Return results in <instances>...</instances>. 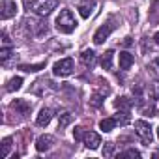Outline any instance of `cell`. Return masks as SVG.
Wrapping results in <instances>:
<instances>
[{
  "mask_svg": "<svg viewBox=\"0 0 159 159\" xmlns=\"http://www.w3.org/2000/svg\"><path fill=\"white\" fill-rule=\"evenodd\" d=\"M45 67V64L41 62V64H21L19 66V69H23V71H39V69H43Z\"/></svg>",
  "mask_w": 159,
  "mask_h": 159,
  "instance_id": "ffe728a7",
  "label": "cell"
},
{
  "mask_svg": "<svg viewBox=\"0 0 159 159\" xmlns=\"http://www.w3.org/2000/svg\"><path fill=\"white\" fill-rule=\"evenodd\" d=\"M135 133H137V137L142 140V144H146V146L152 144L153 135H152V127H150L148 122H144V120H137V122H135Z\"/></svg>",
  "mask_w": 159,
  "mask_h": 159,
  "instance_id": "3957f363",
  "label": "cell"
},
{
  "mask_svg": "<svg viewBox=\"0 0 159 159\" xmlns=\"http://www.w3.org/2000/svg\"><path fill=\"white\" fill-rule=\"evenodd\" d=\"M150 69H153V71L159 75V58H157V60H153V62L150 64Z\"/></svg>",
  "mask_w": 159,
  "mask_h": 159,
  "instance_id": "f1b7e54d",
  "label": "cell"
},
{
  "mask_svg": "<svg viewBox=\"0 0 159 159\" xmlns=\"http://www.w3.org/2000/svg\"><path fill=\"white\" fill-rule=\"evenodd\" d=\"M71 122H73V114H69V112H64V114H60V118H58V129H64V127H67Z\"/></svg>",
  "mask_w": 159,
  "mask_h": 159,
  "instance_id": "e0dca14e",
  "label": "cell"
},
{
  "mask_svg": "<svg viewBox=\"0 0 159 159\" xmlns=\"http://www.w3.org/2000/svg\"><path fill=\"white\" fill-rule=\"evenodd\" d=\"M21 86H23V79H21V77H13L11 81L8 83L6 90H8V92H15V90H19Z\"/></svg>",
  "mask_w": 159,
  "mask_h": 159,
  "instance_id": "ac0fdd59",
  "label": "cell"
},
{
  "mask_svg": "<svg viewBox=\"0 0 159 159\" xmlns=\"http://www.w3.org/2000/svg\"><path fill=\"white\" fill-rule=\"evenodd\" d=\"M10 150H11V139L6 137V139L2 140V153H0V155H2V157H8V155H10Z\"/></svg>",
  "mask_w": 159,
  "mask_h": 159,
  "instance_id": "44dd1931",
  "label": "cell"
},
{
  "mask_svg": "<svg viewBox=\"0 0 159 159\" xmlns=\"http://www.w3.org/2000/svg\"><path fill=\"white\" fill-rule=\"evenodd\" d=\"M17 13V2L15 0H4L2 2V8H0V19H11L15 17Z\"/></svg>",
  "mask_w": 159,
  "mask_h": 159,
  "instance_id": "5b68a950",
  "label": "cell"
},
{
  "mask_svg": "<svg viewBox=\"0 0 159 159\" xmlns=\"http://www.w3.org/2000/svg\"><path fill=\"white\" fill-rule=\"evenodd\" d=\"M51 118H52V111L51 109H41L39 114H38V118H36V124L39 127H45V125H49Z\"/></svg>",
  "mask_w": 159,
  "mask_h": 159,
  "instance_id": "30bf717a",
  "label": "cell"
},
{
  "mask_svg": "<svg viewBox=\"0 0 159 159\" xmlns=\"http://www.w3.org/2000/svg\"><path fill=\"white\" fill-rule=\"evenodd\" d=\"M94 8V2H84V4H81L79 6V13H81V17H84V19H88L90 15H92V10Z\"/></svg>",
  "mask_w": 159,
  "mask_h": 159,
  "instance_id": "2e32d148",
  "label": "cell"
},
{
  "mask_svg": "<svg viewBox=\"0 0 159 159\" xmlns=\"http://www.w3.org/2000/svg\"><path fill=\"white\" fill-rule=\"evenodd\" d=\"M153 41H155V45H159V32H155V36H153Z\"/></svg>",
  "mask_w": 159,
  "mask_h": 159,
  "instance_id": "d6a6232c",
  "label": "cell"
},
{
  "mask_svg": "<svg viewBox=\"0 0 159 159\" xmlns=\"http://www.w3.org/2000/svg\"><path fill=\"white\" fill-rule=\"evenodd\" d=\"M131 43H133V41H131V38H125V39H124V45H125V47H129Z\"/></svg>",
  "mask_w": 159,
  "mask_h": 159,
  "instance_id": "1f68e13d",
  "label": "cell"
},
{
  "mask_svg": "<svg viewBox=\"0 0 159 159\" xmlns=\"http://www.w3.org/2000/svg\"><path fill=\"white\" fill-rule=\"evenodd\" d=\"M11 109L19 111L21 114H28L30 109H32V105L28 101H25V99H15V101H11Z\"/></svg>",
  "mask_w": 159,
  "mask_h": 159,
  "instance_id": "7c38bea8",
  "label": "cell"
},
{
  "mask_svg": "<svg viewBox=\"0 0 159 159\" xmlns=\"http://www.w3.org/2000/svg\"><path fill=\"white\" fill-rule=\"evenodd\" d=\"M120 157H135V159H139V157H140V152L135 150V148H129V150H125L124 153H120Z\"/></svg>",
  "mask_w": 159,
  "mask_h": 159,
  "instance_id": "d4e9b609",
  "label": "cell"
},
{
  "mask_svg": "<svg viewBox=\"0 0 159 159\" xmlns=\"http://www.w3.org/2000/svg\"><path fill=\"white\" fill-rule=\"evenodd\" d=\"M73 69H75L73 58H62V60H58V62L54 64V67H52V71H54L56 77H67V75L73 73Z\"/></svg>",
  "mask_w": 159,
  "mask_h": 159,
  "instance_id": "277c9868",
  "label": "cell"
},
{
  "mask_svg": "<svg viewBox=\"0 0 159 159\" xmlns=\"http://www.w3.org/2000/svg\"><path fill=\"white\" fill-rule=\"evenodd\" d=\"M114 107H116L118 111H131L133 101H131L129 98H118V99L114 101Z\"/></svg>",
  "mask_w": 159,
  "mask_h": 159,
  "instance_id": "5bb4252c",
  "label": "cell"
},
{
  "mask_svg": "<svg viewBox=\"0 0 159 159\" xmlns=\"http://www.w3.org/2000/svg\"><path fill=\"white\" fill-rule=\"evenodd\" d=\"M83 142H84V146H86V148H90V150H98V148H99V144H101V137H99L96 131H86V133H84Z\"/></svg>",
  "mask_w": 159,
  "mask_h": 159,
  "instance_id": "52a82bcc",
  "label": "cell"
},
{
  "mask_svg": "<svg viewBox=\"0 0 159 159\" xmlns=\"http://www.w3.org/2000/svg\"><path fill=\"white\" fill-rule=\"evenodd\" d=\"M112 30H114V25L112 23H107V25H103V26H99L98 28V32L94 34V43L96 45H101L111 34H112Z\"/></svg>",
  "mask_w": 159,
  "mask_h": 159,
  "instance_id": "8992f818",
  "label": "cell"
},
{
  "mask_svg": "<svg viewBox=\"0 0 159 159\" xmlns=\"http://www.w3.org/2000/svg\"><path fill=\"white\" fill-rule=\"evenodd\" d=\"M81 60H83V64H84L86 67H94V66H96V62H98V54H96L94 51L86 49V51L81 54Z\"/></svg>",
  "mask_w": 159,
  "mask_h": 159,
  "instance_id": "8fae6325",
  "label": "cell"
},
{
  "mask_svg": "<svg viewBox=\"0 0 159 159\" xmlns=\"http://www.w3.org/2000/svg\"><path fill=\"white\" fill-rule=\"evenodd\" d=\"M150 21L159 23V2H155V4H153V10L150 11Z\"/></svg>",
  "mask_w": 159,
  "mask_h": 159,
  "instance_id": "484cf974",
  "label": "cell"
},
{
  "mask_svg": "<svg viewBox=\"0 0 159 159\" xmlns=\"http://www.w3.org/2000/svg\"><path fill=\"white\" fill-rule=\"evenodd\" d=\"M56 6H58V0H25V8L36 13L38 17L49 15Z\"/></svg>",
  "mask_w": 159,
  "mask_h": 159,
  "instance_id": "6da1fadb",
  "label": "cell"
},
{
  "mask_svg": "<svg viewBox=\"0 0 159 159\" xmlns=\"http://www.w3.org/2000/svg\"><path fill=\"white\" fill-rule=\"evenodd\" d=\"M2 41H4V47H10V45H11L10 38H8V34H2Z\"/></svg>",
  "mask_w": 159,
  "mask_h": 159,
  "instance_id": "4dcf8cb0",
  "label": "cell"
},
{
  "mask_svg": "<svg viewBox=\"0 0 159 159\" xmlns=\"http://www.w3.org/2000/svg\"><path fill=\"white\" fill-rule=\"evenodd\" d=\"M101 103H103V94H94L90 99V105L98 109V107H101Z\"/></svg>",
  "mask_w": 159,
  "mask_h": 159,
  "instance_id": "cb8c5ba5",
  "label": "cell"
},
{
  "mask_svg": "<svg viewBox=\"0 0 159 159\" xmlns=\"http://www.w3.org/2000/svg\"><path fill=\"white\" fill-rule=\"evenodd\" d=\"M114 118H116V122H118L120 125H127V124H129V120H131V116H129V111H120V112H118Z\"/></svg>",
  "mask_w": 159,
  "mask_h": 159,
  "instance_id": "d6986e66",
  "label": "cell"
},
{
  "mask_svg": "<svg viewBox=\"0 0 159 159\" xmlns=\"http://www.w3.org/2000/svg\"><path fill=\"white\" fill-rule=\"evenodd\" d=\"M52 144H54V137L52 135H41L36 140V150L38 152H47V150L52 148Z\"/></svg>",
  "mask_w": 159,
  "mask_h": 159,
  "instance_id": "ba28073f",
  "label": "cell"
},
{
  "mask_svg": "<svg viewBox=\"0 0 159 159\" xmlns=\"http://www.w3.org/2000/svg\"><path fill=\"white\" fill-rule=\"evenodd\" d=\"M112 153H114V144H112V142H107L105 148H103V155H105V157H111Z\"/></svg>",
  "mask_w": 159,
  "mask_h": 159,
  "instance_id": "4316f807",
  "label": "cell"
},
{
  "mask_svg": "<svg viewBox=\"0 0 159 159\" xmlns=\"http://www.w3.org/2000/svg\"><path fill=\"white\" fill-rule=\"evenodd\" d=\"M157 139H159V127H157Z\"/></svg>",
  "mask_w": 159,
  "mask_h": 159,
  "instance_id": "836d02e7",
  "label": "cell"
},
{
  "mask_svg": "<svg viewBox=\"0 0 159 159\" xmlns=\"http://www.w3.org/2000/svg\"><path fill=\"white\" fill-rule=\"evenodd\" d=\"M153 112H155V109H153V107H152V105H150V107H146V109H144V116H150V118H152V116H153Z\"/></svg>",
  "mask_w": 159,
  "mask_h": 159,
  "instance_id": "f546056e",
  "label": "cell"
},
{
  "mask_svg": "<svg viewBox=\"0 0 159 159\" xmlns=\"http://www.w3.org/2000/svg\"><path fill=\"white\" fill-rule=\"evenodd\" d=\"M73 137H75V140H83V139H84V131H83L81 127H75Z\"/></svg>",
  "mask_w": 159,
  "mask_h": 159,
  "instance_id": "83f0119b",
  "label": "cell"
},
{
  "mask_svg": "<svg viewBox=\"0 0 159 159\" xmlns=\"http://www.w3.org/2000/svg\"><path fill=\"white\" fill-rule=\"evenodd\" d=\"M11 52H13V51H11V47H4L2 51H0V62H2L4 66L8 64V58L11 56Z\"/></svg>",
  "mask_w": 159,
  "mask_h": 159,
  "instance_id": "7402d4cb",
  "label": "cell"
},
{
  "mask_svg": "<svg viewBox=\"0 0 159 159\" xmlns=\"http://www.w3.org/2000/svg\"><path fill=\"white\" fill-rule=\"evenodd\" d=\"M77 28V21L71 13V10H62L56 17V30L62 34H71Z\"/></svg>",
  "mask_w": 159,
  "mask_h": 159,
  "instance_id": "7a4b0ae2",
  "label": "cell"
},
{
  "mask_svg": "<svg viewBox=\"0 0 159 159\" xmlns=\"http://www.w3.org/2000/svg\"><path fill=\"white\" fill-rule=\"evenodd\" d=\"M133 64H135V56L131 52H127V51H122L120 52V69L127 71V69H131Z\"/></svg>",
  "mask_w": 159,
  "mask_h": 159,
  "instance_id": "9c48e42d",
  "label": "cell"
},
{
  "mask_svg": "<svg viewBox=\"0 0 159 159\" xmlns=\"http://www.w3.org/2000/svg\"><path fill=\"white\" fill-rule=\"evenodd\" d=\"M116 125H118V122H116V118H114V116H112V118H103V120L99 122V129H101V131H105V133H111Z\"/></svg>",
  "mask_w": 159,
  "mask_h": 159,
  "instance_id": "4fadbf2b",
  "label": "cell"
},
{
  "mask_svg": "<svg viewBox=\"0 0 159 159\" xmlns=\"http://www.w3.org/2000/svg\"><path fill=\"white\" fill-rule=\"evenodd\" d=\"M112 56H114L112 51H105V54L101 56V67L103 69H112Z\"/></svg>",
  "mask_w": 159,
  "mask_h": 159,
  "instance_id": "9a60e30c",
  "label": "cell"
},
{
  "mask_svg": "<svg viewBox=\"0 0 159 159\" xmlns=\"http://www.w3.org/2000/svg\"><path fill=\"white\" fill-rule=\"evenodd\" d=\"M150 98L152 99H159V81L150 84Z\"/></svg>",
  "mask_w": 159,
  "mask_h": 159,
  "instance_id": "603a6c76",
  "label": "cell"
}]
</instances>
